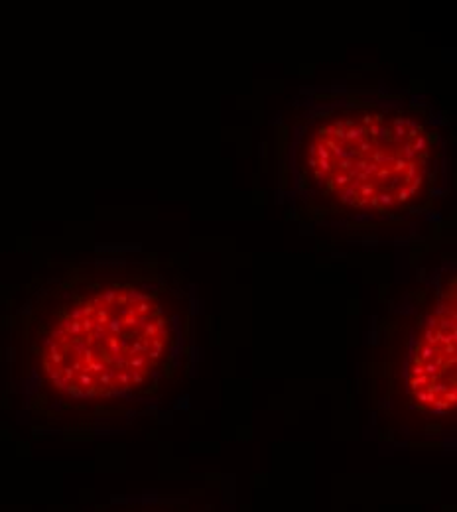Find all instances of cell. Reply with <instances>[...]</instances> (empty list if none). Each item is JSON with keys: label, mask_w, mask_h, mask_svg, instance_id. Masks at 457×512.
<instances>
[{"label": "cell", "mask_w": 457, "mask_h": 512, "mask_svg": "<svg viewBox=\"0 0 457 512\" xmlns=\"http://www.w3.org/2000/svg\"><path fill=\"white\" fill-rule=\"evenodd\" d=\"M182 294L144 276H91L46 296L26 327V375L42 404L95 416L164 383L182 355Z\"/></svg>", "instance_id": "cell-1"}, {"label": "cell", "mask_w": 457, "mask_h": 512, "mask_svg": "<svg viewBox=\"0 0 457 512\" xmlns=\"http://www.w3.org/2000/svg\"><path fill=\"white\" fill-rule=\"evenodd\" d=\"M442 146L416 109L337 105L308 121L294 146L302 193L327 213L398 217L424 205L438 184Z\"/></svg>", "instance_id": "cell-2"}, {"label": "cell", "mask_w": 457, "mask_h": 512, "mask_svg": "<svg viewBox=\"0 0 457 512\" xmlns=\"http://www.w3.org/2000/svg\"><path fill=\"white\" fill-rule=\"evenodd\" d=\"M456 280L440 284L438 292L402 331V361L392 388L402 394V418L430 422L456 418Z\"/></svg>", "instance_id": "cell-3"}, {"label": "cell", "mask_w": 457, "mask_h": 512, "mask_svg": "<svg viewBox=\"0 0 457 512\" xmlns=\"http://www.w3.org/2000/svg\"><path fill=\"white\" fill-rule=\"evenodd\" d=\"M87 512H182L176 509H168L162 505H144V503H111L97 507L93 511Z\"/></svg>", "instance_id": "cell-4"}]
</instances>
